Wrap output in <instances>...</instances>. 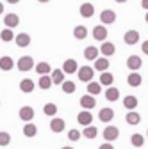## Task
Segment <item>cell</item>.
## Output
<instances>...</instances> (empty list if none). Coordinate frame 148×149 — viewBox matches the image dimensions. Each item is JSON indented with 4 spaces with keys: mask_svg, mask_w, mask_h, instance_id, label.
Masks as SVG:
<instances>
[{
    "mask_svg": "<svg viewBox=\"0 0 148 149\" xmlns=\"http://www.w3.org/2000/svg\"><path fill=\"white\" fill-rule=\"evenodd\" d=\"M77 73H79V80H82V82H91V80H93V74H95V69L89 68V66H82Z\"/></svg>",
    "mask_w": 148,
    "mask_h": 149,
    "instance_id": "obj_1",
    "label": "cell"
},
{
    "mask_svg": "<svg viewBox=\"0 0 148 149\" xmlns=\"http://www.w3.org/2000/svg\"><path fill=\"white\" fill-rule=\"evenodd\" d=\"M100 22L104 25H111V23H114L116 22V13L114 11H111V9H105L100 13Z\"/></svg>",
    "mask_w": 148,
    "mask_h": 149,
    "instance_id": "obj_2",
    "label": "cell"
},
{
    "mask_svg": "<svg viewBox=\"0 0 148 149\" xmlns=\"http://www.w3.org/2000/svg\"><path fill=\"white\" fill-rule=\"evenodd\" d=\"M118 135H120V130H118L116 126H107V128L104 130V139H105L107 142L116 140V139H118Z\"/></svg>",
    "mask_w": 148,
    "mask_h": 149,
    "instance_id": "obj_3",
    "label": "cell"
},
{
    "mask_svg": "<svg viewBox=\"0 0 148 149\" xmlns=\"http://www.w3.org/2000/svg\"><path fill=\"white\" fill-rule=\"evenodd\" d=\"M95 105H97V100H95V96H93V94H86V96H82V98H80V107H82V108H86V110L95 108Z\"/></svg>",
    "mask_w": 148,
    "mask_h": 149,
    "instance_id": "obj_4",
    "label": "cell"
},
{
    "mask_svg": "<svg viewBox=\"0 0 148 149\" xmlns=\"http://www.w3.org/2000/svg\"><path fill=\"white\" fill-rule=\"evenodd\" d=\"M77 121H79V124H82V126H89L91 123H93V116H91L89 110H82L80 114L77 116Z\"/></svg>",
    "mask_w": 148,
    "mask_h": 149,
    "instance_id": "obj_5",
    "label": "cell"
},
{
    "mask_svg": "<svg viewBox=\"0 0 148 149\" xmlns=\"http://www.w3.org/2000/svg\"><path fill=\"white\" fill-rule=\"evenodd\" d=\"M34 68V61H32V57H22L20 61H18V69L20 71H29V69H32Z\"/></svg>",
    "mask_w": 148,
    "mask_h": 149,
    "instance_id": "obj_6",
    "label": "cell"
},
{
    "mask_svg": "<svg viewBox=\"0 0 148 149\" xmlns=\"http://www.w3.org/2000/svg\"><path fill=\"white\" fill-rule=\"evenodd\" d=\"M18 116H20L22 121L29 123V121H32V117H34V108H30V107H22L20 112H18Z\"/></svg>",
    "mask_w": 148,
    "mask_h": 149,
    "instance_id": "obj_7",
    "label": "cell"
},
{
    "mask_svg": "<svg viewBox=\"0 0 148 149\" xmlns=\"http://www.w3.org/2000/svg\"><path fill=\"white\" fill-rule=\"evenodd\" d=\"M63 71H64V73H68V74L79 71L77 61H75V59H66V61H64V64H63Z\"/></svg>",
    "mask_w": 148,
    "mask_h": 149,
    "instance_id": "obj_8",
    "label": "cell"
},
{
    "mask_svg": "<svg viewBox=\"0 0 148 149\" xmlns=\"http://www.w3.org/2000/svg\"><path fill=\"white\" fill-rule=\"evenodd\" d=\"M113 117H114V110L113 108H102L98 112V119L102 123H111V119H113Z\"/></svg>",
    "mask_w": 148,
    "mask_h": 149,
    "instance_id": "obj_9",
    "label": "cell"
},
{
    "mask_svg": "<svg viewBox=\"0 0 148 149\" xmlns=\"http://www.w3.org/2000/svg\"><path fill=\"white\" fill-rule=\"evenodd\" d=\"M93 37L97 41H105V37H107V29L105 25H98L93 29Z\"/></svg>",
    "mask_w": 148,
    "mask_h": 149,
    "instance_id": "obj_10",
    "label": "cell"
},
{
    "mask_svg": "<svg viewBox=\"0 0 148 149\" xmlns=\"http://www.w3.org/2000/svg\"><path fill=\"white\" fill-rule=\"evenodd\" d=\"M123 41H125L127 45H136V43L139 41V32H136V30H128V32H125Z\"/></svg>",
    "mask_w": 148,
    "mask_h": 149,
    "instance_id": "obj_11",
    "label": "cell"
},
{
    "mask_svg": "<svg viewBox=\"0 0 148 149\" xmlns=\"http://www.w3.org/2000/svg\"><path fill=\"white\" fill-rule=\"evenodd\" d=\"M14 41H16V45L20 46V48H25V46L30 45V36L25 34V32H22V34H18V36L14 37Z\"/></svg>",
    "mask_w": 148,
    "mask_h": 149,
    "instance_id": "obj_12",
    "label": "cell"
},
{
    "mask_svg": "<svg viewBox=\"0 0 148 149\" xmlns=\"http://www.w3.org/2000/svg\"><path fill=\"white\" fill-rule=\"evenodd\" d=\"M143 66V61L137 57V55H130V57L127 59V68H130L132 71H136V69H139Z\"/></svg>",
    "mask_w": 148,
    "mask_h": 149,
    "instance_id": "obj_13",
    "label": "cell"
},
{
    "mask_svg": "<svg viewBox=\"0 0 148 149\" xmlns=\"http://www.w3.org/2000/svg\"><path fill=\"white\" fill-rule=\"evenodd\" d=\"M18 23H20V18H18V14H14V13L7 14V16L4 18V25H6V27H9V29H14Z\"/></svg>",
    "mask_w": 148,
    "mask_h": 149,
    "instance_id": "obj_14",
    "label": "cell"
},
{
    "mask_svg": "<svg viewBox=\"0 0 148 149\" xmlns=\"http://www.w3.org/2000/svg\"><path fill=\"white\" fill-rule=\"evenodd\" d=\"M50 130H52L54 133H61L63 130H64V121L59 119V117H54L52 123H50Z\"/></svg>",
    "mask_w": 148,
    "mask_h": 149,
    "instance_id": "obj_15",
    "label": "cell"
},
{
    "mask_svg": "<svg viewBox=\"0 0 148 149\" xmlns=\"http://www.w3.org/2000/svg\"><path fill=\"white\" fill-rule=\"evenodd\" d=\"M93 14H95V7H93V4L86 2V4L80 6V16H82V18H91Z\"/></svg>",
    "mask_w": 148,
    "mask_h": 149,
    "instance_id": "obj_16",
    "label": "cell"
},
{
    "mask_svg": "<svg viewBox=\"0 0 148 149\" xmlns=\"http://www.w3.org/2000/svg\"><path fill=\"white\" fill-rule=\"evenodd\" d=\"M98 52H100V50H97L95 46H87V48L84 50V57H86L87 61H97V59H98Z\"/></svg>",
    "mask_w": 148,
    "mask_h": 149,
    "instance_id": "obj_17",
    "label": "cell"
},
{
    "mask_svg": "<svg viewBox=\"0 0 148 149\" xmlns=\"http://www.w3.org/2000/svg\"><path fill=\"white\" fill-rule=\"evenodd\" d=\"M114 50H116V48H114V45H113V43H107V41H104V43H102V46H100V52L105 55V57H111V55L114 53Z\"/></svg>",
    "mask_w": 148,
    "mask_h": 149,
    "instance_id": "obj_18",
    "label": "cell"
},
{
    "mask_svg": "<svg viewBox=\"0 0 148 149\" xmlns=\"http://www.w3.org/2000/svg\"><path fill=\"white\" fill-rule=\"evenodd\" d=\"M123 107L125 108H128V110H134L136 107H137V98L136 96H125V100H123Z\"/></svg>",
    "mask_w": 148,
    "mask_h": 149,
    "instance_id": "obj_19",
    "label": "cell"
},
{
    "mask_svg": "<svg viewBox=\"0 0 148 149\" xmlns=\"http://www.w3.org/2000/svg\"><path fill=\"white\" fill-rule=\"evenodd\" d=\"M141 74L139 73H130V74H128V85H130V87H139L141 85Z\"/></svg>",
    "mask_w": 148,
    "mask_h": 149,
    "instance_id": "obj_20",
    "label": "cell"
},
{
    "mask_svg": "<svg viewBox=\"0 0 148 149\" xmlns=\"http://www.w3.org/2000/svg\"><path fill=\"white\" fill-rule=\"evenodd\" d=\"M36 133H38V128H36V124H32V123H27L25 126H23V135L25 137H36Z\"/></svg>",
    "mask_w": 148,
    "mask_h": 149,
    "instance_id": "obj_21",
    "label": "cell"
},
{
    "mask_svg": "<svg viewBox=\"0 0 148 149\" xmlns=\"http://www.w3.org/2000/svg\"><path fill=\"white\" fill-rule=\"evenodd\" d=\"M20 91H22V92H32V91H34V82H32L30 78L22 80V82H20Z\"/></svg>",
    "mask_w": 148,
    "mask_h": 149,
    "instance_id": "obj_22",
    "label": "cell"
},
{
    "mask_svg": "<svg viewBox=\"0 0 148 149\" xmlns=\"http://www.w3.org/2000/svg\"><path fill=\"white\" fill-rule=\"evenodd\" d=\"M127 123H128V124H139V123H141V116L137 114V112L130 110V112L127 114Z\"/></svg>",
    "mask_w": 148,
    "mask_h": 149,
    "instance_id": "obj_23",
    "label": "cell"
},
{
    "mask_svg": "<svg viewBox=\"0 0 148 149\" xmlns=\"http://www.w3.org/2000/svg\"><path fill=\"white\" fill-rule=\"evenodd\" d=\"M13 66H14V62H13L11 57H2L0 59V69L2 71H9V69H13Z\"/></svg>",
    "mask_w": 148,
    "mask_h": 149,
    "instance_id": "obj_24",
    "label": "cell"
},
{
    "mask_svg": "<svg viewBox=\"0 0 148 149\" xmlns=\"http://www.w3.org/2000/svg\"><path fill=\"white\" fill-rule=\"evenodd\" d=\"M105 98H107L109 101H116V100L120 98V91H118L116 87H109L107 92H105Z\"/></svg>",
    "mask_w": 148,
    "mask_h": 149,
    "instance_id": "obj_25",
    "label": "cell"
},
{
    "mask_svg": "<svg viewBox=\"0 0 148 149\" xmlns=\"http://www.w3.org/2000/svg\"><path fill=\"white\" fill-rule=\"evenodd\" d=\"M36 71H38V74H48L52 73V68L48 62H39V64H36Z\"/></svg>",
    "mask_w": 148,
    "mask_h": 149,
    "instance_id": "obj_26",
    "label": "cell"
},
{
    "mask_svg": "<svg viewBox=\"0 0 148 149\" xmlns=\"http://www.w3.org/2000/svg\"><path fill=\"white\" fill-rule=\"evenodd\" d=\"M52 84H54L52 82V77H48V74H41V78H39V89L47 91V89H50Z\"/></svg>",
    "mask_w": 148,
    "mask_h": 149,
    "instance_id": "obj_27",
    "label": "cell"
},
{
    "mask_svg": "<svg viewBox=\"0 0 148 149\" xmlns=\"http://www.w3.org/2000/svg\"><path fill=\"white\" fill-rule=\"evenodd\" d=\"M52 82H54V84H63V82H64V71L54 69V71H52Z\"/></svg>",
    "mask_w": 148,
    "mask_h": 149,
    "instance_id": "obj_28",
    "label": "cell"
},
{
    "mask_svg": "<svg viewBox=\"0 0 148 149\" xmlns=\"http://www.w3.org/2000/svg\"><path fill=\"white\" fill-rule=\"evenodd\" d=\"M100 89H102V84L98 82H87V92L89 94H100Z\"/></svg>",
    "mask_w": 148,
    "mask_h": 149,
    "instance_id": "obj_29",
    "label": "cell"
},
{
    "mask_svg": "<svg viewBox=\"0 0 148 149\" xmlns=\"http://www.w3.org/2000/svg\"><path fill=\"white\" fill-rule=\"evenodd\" d=\"M114 82V77L111 73H107V71H102V74H100V84L102 85H111Z\"/></svg>",
    "mask_w": 148,
    "mask_h": 149,
    "instance_id": "obj_30",
    "label": "cell"
},
{
    "mask_svg": "<svg viewBox=\"0 0 148 149\" xmlns=\"http://www.w3.org/2000/svg\"><path fill=\"white\" fill-rule=\"evenodd\" d=\"M95 68H97V71H107V68H109V61H107V57L97 59V61H95Z\"/></svg>",
    "mask_w": 148,
    "mask_h": 149,
    "instance_id": "obj_31",
    "label": "cell"
},
{
    "mask_svg": "<svg viewBox=\"0 0 148 149\" xmlns=\"http://www.w3.org/2000/svg\"><path fill=\"white\" fill-rule=\"evenodd\" d=\"M82 135H84L86 139H95V137L98 135V130H97L95 126H86L84 132H82Z\"/></svg>",
    "mask_w": 148,
    "mask_h": 149,
    "instance_id": "obj_32",
    "label": "cell"
},
{
    "mask_svg": "<svg viewBox=\"0 0 148 149\" xmlns=\"http://www.w3.org/2000/svg\"><path fill=\"white\" fill-rule=\"evenodd\" d=\"M73 36H75L77 37V39H86V37H87V29L86 27H75V29H73Z\"/></svg>",
    "mask_w": 148,
    "mask_h": 149,
    "instance_id": "obj_33",
    "label": "cell"
},
{
    "mask_svg": "<svg viewBox=\"0 0 148 149\" xmlns=\"http://www.w3.org/2000/svg\"><path fill=\"white\" fill-rule=\"evenodd\" d=\"M13 37H14V34H13V29H4L2 32H0V39H2L4 43H9L11 39H13Z\"/></svg>",
    "mask_w": 148,
    "mask_h": 149,
    "instance_id": "obj_34",
    "label": "cell"
},
{
    "mask_svg": "<svg viewBox=\"0 0 148 149\" xmlns=\"http://www.w3.org/2000/svg\"><path fill=\"white\" fill-rule=\"evenodd\" d=\"M130 142H132V146H134V147H141V146L144 144V137H143L141 133H134V135H132V139H130Z\"/></svg>",
    "mask_w": 148,
    "mask_h": 149,
    "instance_id": "obj_35",
    "label": "cell"
},
{
    "mask_svg": "<svg viewBox=\"0 0 148 149\" xmlns=\"http://www.w3.org/2000/svg\"><path fill=\"white\" fill-rule=\"evenodd\" d=\"M61 85H63V91L66 92V94H71V92H75V84H73L71 80H64Z\"/></svg>",
    "mask_w": 148,
    "mask_h": 149,
    "instance_id": "obj_36",
    "label": "cell"
},
{
    "mask_svg": "<svg viewBox=\"0 0 148 149\" xmlns=\"http://www.w3.org/2000/svg\"><path fill=\"white\" fill-rule=\"evenodd\" d=\"M43 112L47 116H55V114H57V107H55V103H47L43 107Z\"/></svg>",
    "mask_w": 148,
    "mask_h": 149,
    "instance_id": "obj_37",
    "label": "cell"
},
{
    "mask_svg": "<svg viewBox=\"0 0 148 149\" xmlns=\"http://www.w3.org/2000/svg\"><path fill=\"white\" fill-rule=\"evenodd\" d=\"M9 142H11V135L7 132H0V146L6 147V146H9Z\"/></svg>",
    "mask_w": 148,
    "mask_h": 149,
    "instance_id": "obj_38",
    "label": "cell"
},
{
    "mask_svg": "<svg viewBox=\"0 0 148 149\" xmlns=\"http://www.w3.org/2000/svg\"><path fill=\"white\" fill-rule=\"evenodd\" d=\"M68 139L73 140V142L79 140L80 139V132H79V130H70V132H68Z\"/></svg>",
    "mask_w": 148,
    "mask_h": 149,
    "instance_id": "obj_39",
    "label": "cell"
},
{
    "mask_svg": "<svg viewBox=\"0 0 148 149\" xmlns=\"http://www.w3.org/2000/svg\"><path fill=\"white\" fill-rule=\"evenodd\" d=\"M98 149H114V147H113V146H111L109 142H105V144H102V146H100Z\"/></svg>",
    "mask_w": 148,
    "mask_h": 149,
    "instance_id": "obj_40",
    "label": "cell"
},
{
    "mask_svg": "<svg viewBox=\"0 0 148 149\" xmlns=\"http://www.w3.org/2000/svg\"><path fill=\"white\" fill-rule=\"evenodd\" d=\"M141 48H143V52H144V53H146V55H148V41H144V43H143V46H141Z\"/></svg>",
    "mask_w": 148,
    "mask_h": 149,
    "instance_id": "obj_41",
    "label": "cell"
},
{
    "mask_svg": "<svg viewBox=\"0 0 148 149\" xmlns=\"http://www.w3.org/2000/svg\"><path fill=\"white\" fill-rule=\"evenodd\" d=\"M141 6H143V9H148V0H141Z\"/></svg>",
    "mask_w": 148,
    "mask_h": 149,
    "instance_id": "obj_42",
    "label": "cell"
},
{
    "mask_svg": "<svg viewBox=\"0 0 148 149\" xmlns=\"http://www.w3.org/2000/svg\"><path fill=\"white\" fill-rule=\"evenodd\" d=\"M7 2H9V4H18L20 0H7Z\"/></svg>",
    "mask_w": 148,
    "mask_h": 149,
    "instance_id": "obj_43",
    "label": "cell"
},
{
    "mask_svg": "<svg viewBox=\"0 0 148 149\" xmlns=\"http://www.w3.org/2000/svg\"><path fill=\"white\" fill-rule=\"evenodd\" d=\"M4 13V6H2V2H0V14Z\"/></svg>",
    "mask_w": 148,
    "mask_h": 149,
    "instance_id": "obj_44",
    "label": "cell"
},
{
    "mask_svg": "<svg viewBox=\"0 0 148 149\" xmlns=\"http://www.w3.org/2000/svg\"><path fill=\"white\" fill-rule=\"evenodd\" d=\"M114 2H118V4H123V2H127V0H114Z\"/></svg>",
    "mask_w": 148,
    "mask_h": 149,
    "instance_id": "obj_45",
    "label": "cell"
},
{
    "mask_svg": "<svg viewBox=\"0 0 148 149\" xmlns=\"http://www.w3.org/2000/svg\"><path fill=\"white\" fill-rule=\"evenodd\" d=\"M38 2H41V4H45V2H48V0H38Z\"/></svg>",
    "mask_w": 148,
    "mask_h": 149,
    "instance_id": "obj_46",
    "label": "cell"
},
{
    "mask_svg": "<svg viewBox=\"0 0 148 149\" xmlns=\"http://www.w3.org/2000/svg\"><path fill=\"white\" fill-rule=\"evenodd\" d=\"M144 20H146V23H148V13H146V16H144Z\"/></svg>",
    "mask_w": 148,
    "mask_h": 149,
    "instance_id": "obj_47",
    "label": "cell"
},
{
    "mask_svg": "<svg viewBox=\"0 0 148 149\" xmlns=\"http://www.w3.org/2000/svg\"><path fill=\"white\" fill-rule=\"evenodd\" d=\"M63 149H73V147H68V146H66V147H63Z\"/></svg>",
    "mask_w": 148,
    "mask_h": 149,
    "instance_id": "obj_48",
    "label": "cell"
}]
</instances>
